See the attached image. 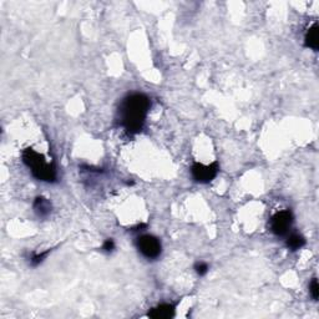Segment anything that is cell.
<instances>
[{
    "mask_svg": "<svg viewBox=\"0 0 319 319\" xmlns=\"http://www.w3.org/2000/svg\"><path fill=\"white\" fill-rule=\"evenodd\" d=\"M150 106L151 102L144 94H133L127 96L118 110L120 125L131 135L140 133L144 127Z\"/></svg>",
    "mask_w": 319,
    "mask_h": 319,
    "instance_id": "1",
    "label": "cell"
},
{
    "mask_svg": "<svg viewBox=\"0 0 319 319\" xmlns=\"http://www.w3.org/2000/svg\"><path fill=\"white\" fill-rule=\"evenodd\" d=\"M23 161L32 170L33 176L40 181L55 182L56 181V170L54 165L45 161V157L37 153L33 149H26L23 152Z\"/></svg>",
    "mask_w": 319,
    "mask_h": 319,
    "instance_id": "2",
    "label": "cell"
},
{
    "mask_svg": "<svg viewBox=\"0 0 319 319\" xmlns=\"http://www.w3.org/2000/svg\"><path fill=\"white\" fill-rule=\"evenodd\" d=\"M137 248L147 259H155L161 254V242L151 235H145L137 239Z\"/></svg>",
    "mask_w": 319,
    "mask_h": 319,
    "instance_id": "3",
    "label": "cell"
},
{
    "mask_svg": "<svg viewBox=\"0 0 319 319\" xmlns=\"http://www.w3.org/2000/svg\"><path fill=\"white\" fill-rule=\"evenodd\" d=\"M293 216L290 211H281L270 218V231L276 236H285L292 227Z\"/></svg>",
    "mask_w": 319,
    "mask_h": 319,
    "instance_id": "4",
    "label": "cell"
},
{
    "mask_svg": "<svg viewBox=\"0 0 319 319\" xmlns=\"http://www.w3.org/2000/svg\"><path fill=\"white\" fill-rule=\"evenodd\" d=\"M218 164L217 162H213L211 165H203L196 162L195 165L191 168V172H192V177L195 178L197 182H201V184H208L213 180V178L217 176L218 173Z\"/></svg>",
    "mask_w": 319,
    "mask_h": 319,
    "instance_id": "5",
    "label": "cell"
},
{
    "mask_svg": "<svg viewBox=\"0 0 319 319\" xmlns=\"http://www.w3.org/2000/svg\"><path fill=\"white\" fill-rule=\"evenodd\" d=\"M175 316V307L172 304H160L150 311L149 317L153 319H168Z\"/></svg>",
    "mask_w": 319,
    "mask_h": 319,
    "instance_id": "6",
    "label": "cell"
},
{
    "mask_svg": "<svg viewBox=\"0 0 319 319\" xmlns=\"http://www.w3.org/2000/svg\"><path fill=\"white\" fill-rule=\"evenodd\" d=\"M305 46L313 50H318L319 48V26L318 24H313L312 28L305 34Z\"/></svg>",
    "mask_w": 319,
    "mask_h": 319,
    "instance_id": "7",
    "label": "cell"
},
{
    "mask_svg": "<svg viewBox=\"0 0 319 319\" xmlns=\"http://www.w3.org/2000/svg\"><path fill=\"white\" fill-rule=\"evenodd\" d=\"M34 211L39 217H46L51 212V203L44 197H36L34 201Z\"/></svg>",
    "mask_w": 319,
    "mask_h": 319,
    "instance_id": "8",
    "label": "cell"
},
{
    "mask_svg": "<svg viewBox=\"0 0 319 319\" xmlns=\"http://www.w3.org/2000/svg\"><path fill=\"white\" fill-rule=\"evenodd\" d=\"M304 245H305L304 237L298 235V233L290 235L287 239V247L292 251L299 250V248H302Z\"/></svg>",
    "mask_w": 319,
    "mask_h": 319,
    "instance_id": "9",
    "label": "cell"
},
{
    "mask_svg": "<svg viewBox=\"0 0 319 319\" xmlns=\"http://www.w3.org/2000/svg\"><path fill=\"white\" fill-rule=\"evenodd\" d=\"M49 253H50V251H46V252L39 253V254H34V256L32 257V259H30V262H32V266L40 265L41 262L44 261V258H46V256H48Z\"/></svg>",
    "mask_w": 319,
    "mask_h": 319,
    "instance_id": "10",
    "label": "cell"
},
{
    "mask_svg": "<svg viewBox=\"0 0 319 319\" xmlns=\"http://www.w3.org/2000/svg\"><path fill=\"white\" fill-rule=\"evenodd\" d=\"M309 290H311V294H312V297H313V299H316L317 301L319 297V285H318V281H317V278H313L311 285H309Z\"/></svg>",
    "mask_w": 319,
    "mask_h": 319,
    "instance_id": "11",
    "label": "cell"
},
{
    "mask_svg": "<svg viewBox=\"0 0 319 319\" xmlns=\"http://www.w3.org/2000/svg\"><path fill=\"white\" fill-rule=\"evenodd\" d=\"M195 269L196 272H197V274H200V276H204V274L208 272V266L206 265V263H203V262H200V263H196Z\"/></svg>",
    "mask_w": 319,
    "mask_h": 319,
    "instance_id": "12",
    "label": "cell"
},
{
    "mask_svg": "<svg viewBox=\"0 0 319 319\" xmlns=\"http://www.w3.org/2000/svg\"><path fill=\"white\" fill-rule=\"evenodd\" d=\"M114 248H115V243H114V241H112L111 238L106 239V241L104 242V246H102V250H104L106 253L112 252V251H114Z\"/></svg>",
    "mask_w": 319,
    "mask_h": 319,
    "instance_id": "13",
    "label": "cell"
}]
</instances>
